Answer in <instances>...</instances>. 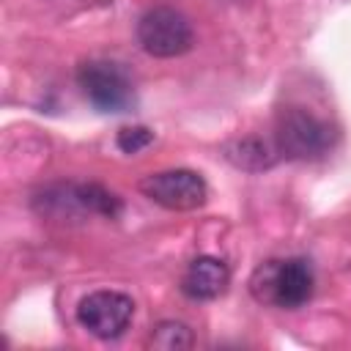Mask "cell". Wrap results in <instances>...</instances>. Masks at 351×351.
<instances>
[{
    "label": "cell",
    "mask_w": 351,
    "mask_h": 351,
    "mask_svg": "<svg viewBox=\"0 0 351 351\" xmlns=\"http://www.w3.org/2000/svg\"><path fill=\"white\" fill-rule=\"evenodd\" d=\"M315 291V274L304 258H282L261 263L250 277V293L261 304L296 310L310 302Z\"/></svg>",
    "instance_id": "6da1fadb"
},
{
    "label": "cell",
    "mask_w": 351,
    "mask_h": 351,
    "mask_svg": "<svg viewBox=\"0 0 351 351\" xmlns=\"http://www.w3.org/2000/svg\"><path fill=\"white\" fill-rule=\"evenodd\" d=\"M335 132L318 115L302 107H285L274 121V148L285 159H318L332 148Z\"/></svg>",
    "instance_id": "7a4b0ae2"
},
{
    "label": "cell",
    "mask_w": 351,
    "mask_h": 351,
    "mask_svg": "<svg viewBox=\"0 0 351 351\" xmlns=\"http://www.w3.org/2000/svg\"><path fill=\"white\" fill-rule=\"evenodd\" d=\"M137 41L151 58H178L192 49L195 33L189 19L167 5L148 8L137 22Z\"/></svg>",
    "instance_id": "3957f363"
},
{
    "label": "cell",
    "mask_w": 351,
    "mask_h": 351,
    "mask_svg": "<svg viewBox=\"0 0 351 351\" xmlns=\"http://www.w3.org/2000/svg\"><path fill=\"white\" fill-rule=\"evenodd\" d=\"M82 96L99 112H126L134 104V88L126 71L110 60H85L77 69Z\"/></svg>",
    "instance_id": "277c9868"
},
{
    "label": "cell",
    "mask_w": 351,
    "mask_h": 351,
    "mask_svg": "<svg viewBox=\"0 0 351 351\" xmlns=\"http://www.w3.org/2000/svg\"><path fill=\"white\" fill-rule=\"evenodd\" d=\"M137 186L151 203L167 211H192V208H200L208 197V186L203 176L186 167L148 173Z\"/></svg>",
    "instance_id": "5b68a950"
},
{
    "label": "cell",
    "mask_w": 351,
    "mask_h": 351,
    "mask_svg": "<svg viewBox=\"0 0 351 351\" xmlns=\"http://www.w3.org/2000/svg\"><path fill=\"white\" fill-rule=\"evenodd\" d=\"M132 315H134V302L121 291H93L77 304L80 326L99 340L121 337Z\"/></svg>",
    "instance_id": "8992f818"
},
{
    "label": "cell",
    "mask_w": 351,
    "mask_h": 351,
    "mask_svg": "<svg viewBox=\"0 0 351 351\" xmlns=\"http://www.w3.org/2000/svg\"><path fill=\"white\" fill-rule=\"evenodd\" d=\"M230 285V269L225 261L214 258V255H200L195 258L184 277H181V291L184 296L195 299V302H208V299H217L228 291Z\"/></svg>",
    "instance_id": "52a82bcc"
},
{
    "label": "cell",
    "mask_w": 351,
    "mask_h": 351,
    "mask_svg": "<svg viewBox=\"0 0 351 351\" xmlns=\"http://www.w3.org/2000/svg\"><path fill=\"white\" fill-rule=\"evenodd\" d=\"M222 154H225V159L233 167L247 170V173L269 170L277 162V156H280L277 148H274V143L269 145L261 137H236V140H228L222 145Z\"/></svg>",
    "instance_id": "ba28073f"
},
{
    "label": "cell",
    "mask_w": 351,
    "mask_h": 351,
    "mask_svg": "<svg viewBox=\"0 0 351 351\" xmlns=\"http://www.w3.org/2000/svg\"><path fill=\"white\" fill-rule=\"evenodd\" d=\"M148 346L159 348V351H184L192 346V332L181 321H162L151 329Z\"/></svg>",
    "instance_id": "9c48e42d"
},
{
    "label": "cell",
    "mask_w": 351,
    "mask_h": 351,
    "mask_svg": "<svg viewBox=\"0 0 351 351\" xmlns=\"http://www.w3.org/2000/svg\"><path fill=\"white\" fill-rule=\"evenodd\" d=\"M154 143V132L148 126H123L118 132V148L123 154H137Z\"/></svg>",
    "instance_id": "30bf717a"
}]
</instances>
